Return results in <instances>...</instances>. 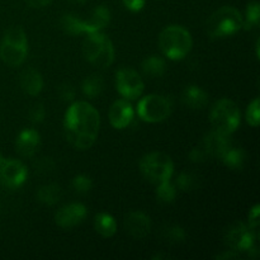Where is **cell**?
I'll list each match as a JSON object with an SVG mask.
<instances>
[{
  "instance_id": "1",
  "label": "cell",
  "mask_w": 260,
  "mask_h": 260,
  "mask_svg": "<svg viewBox=\"0 0 260 260\" xmlns=\"http://www.w3.org/2000/svg\"><path fill=\"white\" fill-rule=\"evenodd\" d=\"M99 126V112L88 102H76L66 111L63 119L66 139L76 149H90L98 136Z\"/></svg>"
},
{
  "instance_id": "2",
  "label": "cell",
  "mask_w": 260,
  "mask_h": 260,
  "mask_svg": "<svg viewBox=\"0 0 260 260\" xmlns=\"http://www.w3.org/2000/svg\"><path fill=\"white\" fill-rule=\"evenodd\" d=\"M193 46L189 30L182 25L173 24L161 30L159 36V47L170 60H182L190 52Z\"/></svg>"
},
{
  "instance_id": "3",
  "label": "cell",
  "mask_w": 260,
  "mask_h": 260,
  "mask_svg": "<svg viewBox=\"0 0 260 260\" xmlns=\"http://www.w3.org/2000/svg\"><path fill=\"white\" fill-rule=\"evenodd\" d=\"M28 55L27 35L22 27H12L5 32L0 43V58L7 65L19 66Z\"/></svg>"
},
{
  "instance_id": "4",
  "label": "cell",
  "mask_w": 260,
  "mask_h": 260,
  "mask_svg": "<svg viewBox=\"0 0 260 260\" xmlns=\"http://www.w3.org/2000/svg\"><path fill=\"white\" fill-rule=\"evenodd\" d=\"M241 13L234 7H222L216 10L207 20V35L211 38H222L235 35L243 28Z\"/></svg>"
},
{
  "instance_id": "5",
  "label": "cell",
  "mask_w": 260,
  "mask_h": 260,
  "mask_svg": "<svg viewBox=\"0 0 260 260\" xmlns=\"http://www.w3.org/2000/svg\"><path fill=\"white\" fill-rule=\"evenodd\" d=\"M83 52L86 60L96 68H108L114 61L113 43L101 32L88 33L83 43Z\"/></svg>"
},
{
  "instance_id": "6",
  "label": "cell",
  "mask_w": 260,
  "mask_h": 260,
  "mask_svg": "<svg viewBox=\"0 0 260 260\" xmlns=\"http://www.w3.org/2000/svg\"><path fill=\"white\" fill-rule=\"evenodd\" d=\"M210 121L215 131L231 135L240 124V111L233 101L220 99L213 104L210 113Z\"/></svg>"
},
{
  "instance_id": "7",
  "label": "cell",
  "mask_w": 260,
  "mask_h": 260,
  "mask_svg": "<svg viewBox=\"0 0 260 260\" xmlns=\"http://www.w3.org/2000/svg\"><path fill=\"white\" fill-rule=\"evenodd\" d=\"M142 175L155 184L170 180L174 173V164L169 155L164 152H150L140 161Z\"/></svg>"
},
{
  "instance_id": "8",
  "label": "cell",
  "mask_w": 260,
  "mask_h": 260,
  "mask_svg": "<svg viewBox=\"0 0 260 260\" xmlns=\"http://www.w3.org/2000/svg\"><path fill=\"white\" fill-rule=\"evenodd\" d=\"M173 102L168 96L160 94H150L142 98L137 104V114L149 123L162 122L172 114Z\"/></svg>"
},
{
  "instance_id": "9",
  "label": "cell",
  "mask_w": 260,
  "mask_h": 260,
  "mask_svg": "<svg viewBox=\"0 0 260 260\" xmlns=\"http://www.w3.org/2000/svg\"><path fill=\"white\" fill-rule=\"evenodd\" d=\"M225 241L233 250L245 251L249 253H256L255 248V235L253 233V229L248 228L245 223L236 222L226 231Z\"/></svg>"
},
{
  "instance_id": "10",
  "label": "cell",
  "mask_w": 260,
  "mask_h": 260,
  "mask_svg": "<svg viewBox=\"0 0 260 260\" xmlns=\"http://www.w3.org/2000/svg\"><path fill=\"white\" fill-rule=\"evenodd\" d=\"M116 88L126 99H136L144 91V81L134 69L123 68L116 74Z\"/></svg>"
},
{
  "instance_id": "11",
  "label": "cell",
  "mask_w": 260,
  "mask_h": 260,
  "mask_svg": "<svg viewBox=\"0 0 260 260\" xmlns=\"http://www.w3.org/2000/svg\"><path fill=\"white\" fill-rule=\"evenodd\" d=\"M27 175V168L19 160H5L0 168V183L9 189H17L24 184Z\"/></svg>"
},
{
  "instance_id": "12",
  "label": "cell",
  "mask_w": 260,
  "mask_h": 260,
  "mask_svg": "<svg viewBox=\"0 0 260 260\" xmlns=\"http://www.w3.org/2000/svg\"><path fill=\"white\" fill-rule=\"evenodd\" d=\"M88 210L81 203H69L56 212L55 221L60 228L71 229L80 225L85 220Z\"/></svg>"
},
{
  "instance_id": "13",
  "label": "cell",
  "mask_w": 260,
  "mask_h": 260,
  "mask_svg": "<svg viewBox=\"0 0 260 260\" xmlns=\"http://www.w3.org/2000/svg\"><path fill=\"white\" fill-rule=\"evenodd\" d=\"M124 229L135 239L146 238L151 230V220L141 211H134L124 218Z\"/></svg>"
},
{
  "instance_id": "14",
  "label": "cell",
  "mask_w": 260,
  "mask_h": 260,
  "mask_svg": "<svg viewBox=\"0 0 260 260\" xmlns=\"http://www.w3.org/2000/svg\"><path fill=\"white\" fill-rule=\"evenodd\" d=\"M134 108L126 99H118L111 106L108 112L109 121L114 128L123 129L129 126L134 119Z\"/></svg>"
},
{
  "instance_id": "15",
  "label": "cell",
  "mask_w": 260,
  "mask_h": 260,
  "mask_svg": "<svg viewBox=\"0 0 260 260\" xmlns=\"http://www.w3.org/2000/svg\"><path fill=\"white\" fill-rule=\"evenodd\" d=\"M41 146V136L36 129L27 128L23 129L17 137L15 147L20 156L32 157L38 151Z\"/></svg>"
},
{
  "instance_id": "16",
  "label": "cell",
  "mask_w": 260,
  "mask_h": 260,
  "mask_svg": "<svg viewBox=\"0 0 260 260\" xmlns=\"http://www.w3.org/2000/svg\"><path fill=\"white\" fill-rule=\"evenodd\" d=\"M229 135L221 134V132L215 131L207 134L203 139V149L208 154V156L218 157L221 159L226 150L231 146V142L229 140Z\"/></svg>"
},
{
  "instance_id": "17",
  "label": "cell",
  "mask_w": 260,
  "mask_h": 260,
  "mask_svg": "<svg viewBox=\"0 0 260 260\" xmlns=\"http://www.w3.org/2000/svg\"><path fill=\"white\" fill-rule=\"evenodd\" d=\"M20 86H22V90L28 95H38L43 89L42 75L36 69H27L20 75Z\"/></svg>"
},
{
  "instance_id": "18",
  "label": "cell",
  "mask_w": 260,
  "mask_h": 260,
  "mask_svg": "<svg viewBox=\"0 0 260 260\" xmlns=\"http://www.w3.org/2000/svg\"><path fill=\"white\" fill-rule=\"evenodd\" d=\"M183 103L192 109H202L207 106L208 95L202 88L197 85H190L184 89L182 94Z\"/></svg>"
},
{
  "instance_id": "19",
  "label": "cell",
  "mask_w": 260,
  "mask_h": 260,
  "mask_svg": "<svg viewBox=\"0 0 260 260\" xmlns=\"http://www.w3.org/2000/svg\"><path fill=\"white\" fill-rule=\"evenodd\" d=\"M109 22H111V10L106 5L96 7L91 13V17L88 20H85L89 33L99 32L102 28L107 27Z\"/></svg>"
},
{
  "instance_id": "20",
  "label": "cell",
  "mask_w": 260,
  "mask_h": 260,
  "mask_svg": "<svg viewBox=\"0 0 260 260\" xmlns=\"http://www.w3.org/2000/svg\"><path fill=\"white\" fill-rule=\"evenodd\" d=\"M94 229L103 238H112L117 233V222L109 213H98L94 218Z\"/></svg>"
},
{
  "instance_id": "21",
  "label": "cell",
  "mask_w": 260,
  "mask_h": 260,
  "mask_svg": "<svg viewBox=\"0 0 260 260\" xmlns=\"http://www.w3.org/2000/svg\"><path fill=\"white\" fill-rule=\"evenodd\" d=\"M221 160L230 169L241 170L244 168V165H245L246 155L244 152V150L240 149V147L230 146L226 150L225 154L221 156Z\"/></svg>"
},
{
  "instance_id": "22",
  "label": "cell",
  "mask_w": 260,
  "mask_h": 260,
  "mask_svg": "<svg viewBox=\"0 0 260 260\" xmlns=\"http://www.w3.org/2000/svg\"><path fill=\"white\" fill-rule=\"evenodd\" d=\"M61 27L66 33L71 36L81 35V33H86L88 35V25H86L85 20L79 18L78 15L74 14H65L61 18Z\"/></svg>"
},
{
  "instance_id": "23",
  "label": "cell",
  "mask_w": 260,
  "mask_h": 260,
  "mask_svg": "<svg viewBox=\"0 0 260 260\" xmlns=\"http://www.w3.org/2000/svg\"><path fill=\"white\" fill-rule=\"evenodd\" d=\"M62 198V189L57 184L43 185L38 189L37 200L46 206H55Z\"/></svg>"
},
{
  "instance_id": "24",
  "label": "cell",
  "mask_w": 260,
  "mask_h": 260,
  "mask_svg": "<svg viewBox=\"0 0 260 260\" xmlns=\"http://www.w3.org/2000/svg\"><path fill=\"white\" fill-rule=\"evenodd\" d=\"M141 68L142 71L146 75L152 76V78H157V76L164 75L165 70H167V63H165L164 58H161L160 56L152 55L145 58Z\"/></svg>"
},
{
  "instance_id": "25",
  "label": "cell",
  "mask_w": 260,
  "mask_h": 260,
  "mask_svg": "<svg viewBox=\"0 0 260 260\" xmlns=\"http://www.w3.org/2000/svg\"><path fill=\"white\" fill-rule=\"evenodd\" d=\"M104 89V81L99 75H90L83 81L81 85V90H83L84 95L88 98H95V96L101 95V93Z\"/></svg>"
},
{
  "instance_id": "26",
  "label": "cell",
  "mask_w": 260,
  "mask_h": 260,
  "mask_svg": "<svg viewBox=\"0 0 260 260\" xmlns=\"http://www.w3.org/2000/svg\"><path fill=\"white\" fill-rule=\"evenodd\" d=\"M260 20V7L258 2H250L246 8V17L244 20L243 27H245L246 30L254 29L259 27Z\"/></svg>"
},
{
  "instance_id": "27",
  "label": "cell",
  "mask_w": 260,
  "mask_h": 260,
  "mask_svg": "<svg viewBox=\"0 0 260 260\" xmlns=\"http://www.w3.org/2000/svg\"><path fill=\"white\" fill-rule=\"evenodd\" d=\"M156 197L160 202L172 203L175 200V197H177V189H175V187L169 180H167V182L157 184Z\"/></svg>"
},
{
  "instance_id": "28",
  "label": "cell",
  "mask_w": 260,
  "mask_h": 260,
  "mask_svg": "<svg viewBox=\"0 0 260 260\" xmlns=\"http://www.w3.org/2000/svg\"><path fill=\"white\" fill-rule=\"evenodd\" d=\"M177 187L183 192L194 190L198 187V178L193 173L183 172L177 177Z\"/></svg>"
},
{
  "instance_id": "29",
  "label": "cell",
  "mask_w": 260,
  "mask_h": 260,
  "mask_svg": "<svg viewBox=\"0 0 260 260\" xmlns=\"http://www.w3.org/2000/svg\"><path fill=\"white\" fill-rule=\"evenodd\" d=\"M246 121L250 126L258 127L260 122V101L259 98H255L248 107L246 111Z\"/></svg>"
},
{
  "instance_id": "30",
  "label": "cell",
  "mask_w": 260,
  "mask_h": 260,
  "mask_svg": "<svg viewBox=\"0 0 260 260\" xmlns=\"http://www.w3.org/2000/svg\"><path fill=\"white\" fill-rule=\"evenodd\" d=\"M71 185H73L75 192L88 193L89 190L93 188V180H91L88 175L80 174V175H76V177L74 178Z\"/></svg>"
},
{
  "instance_id": "31",
  "label": "cell",
  "mask_w": 260,
  "mask_h": 260,
  "mask_svg": "<svg viewBox=\"0 0 260 260\" xmlns=\"http://www.w3.org/2000/svg\"><path fill=\"white\" fill-rule=\"evenodd\" d=\"M165 239L172 244H182L185 240V231L180 226H170L165 231Z\"/></svg>"
},
{
  "instance_id": "32",
  "label": "cell",
  "mask_w": 260,
  "mask_h": 260,
  "mask_svg": "<svg viewBox=\"0 0 260 260\" xmlns=\"http://www.w3.org/2000/svg\"><path fill=\"white\" fill-rule=\"evenodd\" d=\"M28 117H29V121L32 123L38 124V123H42L45 121V117H46V109L42 104H35V106L30 108L29 113H28Z\"/></svg>"
},
{
  "instance_id": "33",
  "label": "cell",
  "mask_w": 260,
  "mask_h": 260,
  "mask_svg": "<svg viewBox=\"0 0 260 260\" xmlns=\"http://www.w3.org/2000/svg\"><path fill=\"white\" fill-rule=\"evenodd\" d=\"M58 95H60L61 101L63 102H71L75 98V89L70 84H62L58 88Z\"/></svg>"
},
{
  "instance_id": "34",
  "label": "cell",
  "mask_w": 260,
  "mask_h": 260,
  "mask_svg": "<svg viewBox=\"0 0 260 260\" xmlns=\"http://www.w3.org/2000/svg\"><path fill=\"white\" fill-rule=\"evenodd\" d=\"M208 157V154L203 147H196L189 152V159L193 162H203Z\"/></svg>"
},
{
  "instance_id": "35",
  "label": "cell",
  "mask_w": 260,
  "mask_h": 260,
  "mask_svg": "<svg viewBox=\"0 0 260 260\" xmlns=\"http://www.w3.org/2000/svg\"><path fill=\"white\" fill-rule=\"evenodd\" d=\"M122 2H123L124 7L131 12H140L145 7L146 0H122Z\"/></svg>"
},
{
  "instance_id": "36",
  "label": "cell",
  "mask_w": 260,
  "mask_h": 260,
  "mask_svg": "<svg viewBox=\"0 0 260 260\" xmlns=\"http://www.w3.org/2000/svg\"><path fill=\"white\" fill-rule=\"evenodd\" d=\"M259 213H260V207L259 205L254 206L253 208L249 212V222H250V228L253 230H255L259 225Z\"/></svg>"
},
{
  "instance_id": "37",
  "label": "cell",
  "mask_w": 260,
  "mask_h": 260,
  "mask_svg": "<svg viewBox=\"0 0 260 260\" xmlns=\"http://www.w3.org/2000/svg\"><path fill=\"white\" fill-rule=\"evenodd\" d=\"M51 2H52V0H27L28 4H29L30 7H33V8L46 7V5L50 4Z\"/></svg>"
},
{
  "instance_id": "38",
  "label": "cell",
  "mask_w": 260,
  "mask_h": 260,
  "mask_svg": "<svg viewBox=\"0 0 260 260\" xmlns=\"http://www.w3.org/2000/svg\"><path fill=\"white\" fill-rule=\"evenodd\" d=\"M239 253L235 250H230V251H226V253L221 254V255H217L216 258L217 259H233V258H238Z\"/></svg>"
},
{
  "instance_id": "39",
  "label": "cell",
  "mask_w": 260,
  "mask_h": 260,
  "mask_svg": "<svg viewBox=\"0 0 260 260\" xmlns=\"http://www.w3.org/2000/svg\"><path fill=\"white\" fill-rule=\"evenodd\" d=\"M255 47H256V57L259 58V40L256 41V46H255Z\"/></svg>"
},
{
  "instance_id": "40",
  "label": "cell",
  "mask_w": 260,
  "mask_h": 260,
  "mask_svg": "<svg viewBox=\"0 0 260 260\" xmlns=\"http://www.w3.org/2000/svg\"><path fill=\"white\" fill-rule=\"evenodd\" d=\"M4 161H5V159H4V157H3V156H2V155H0V168H2L3 162H4Z\"/></svg>"
},
{
  "instance_id": "41",
  "label": "cell",
  "mask_w": 260,
  "mask_h": 260,
  "mask_svg": "<svg viewBox=\"0 0 260 260\" xmlns=\"http://www.w3.org/2000/svg\"><path fill=\"white\" fill-rule=\"evenodd\" d=\"M71 2H79V3H80V2H84V0H71Z\"/></svg>"
}]
</instances>
